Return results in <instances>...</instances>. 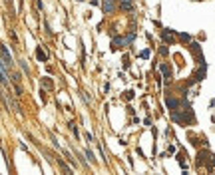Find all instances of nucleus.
<instances>
[{
	"instance_id": "f257e3e1",
	"label": "nucleus",
	"mask_w": 215,
	"mask_h": 175,
	"mask_svg": "<svg viewBox=\"0 0 215 175\" xmlns=\"http://www.w3.org/2000/svg\"><path fill=\"white\" fill-rule=\"evenodd\" d=\"M0 52H2V64H6V66H12V64H14V62H12V56H10V52H8V48H6V46L0 48Z\"/></svg>"
},
{
	"instance_id": "f03ea898",
	"label": "nucleus",
	"mask_w": 215,
	"mask_h": 175,
	"mask_svg": "<svg viewBox=\"0 0 215 175\" xmlns=\"http://www.w3.org/2000/svg\"><path fill=\"white\" fill-rule=\"evenodd\" d=\"M102 6H104L106 14H112V12L116 10V2H114V0H104V4H102Z\"/></svg>"
},
{
	"instance_id": "7ed1b4c3",
	"label": "nucleus",
	"mask_w": 215,
	"mask_h": 175,
	"mask_svg": "<svg viewBox=\"0 0 215 175\" xmlns=\"http://www.w3.org/2000/svg\"><path fill=\"white\" fill-rule=\"evenodd\" d=\"M161 72H163V78H165V82L171 80V72H169V68H167L165 64H161Z\"/></svg>"
},
{
	"instance_id": "20e7f679",
	"label": "nucleus",
	"mask_w": 215,
	"mask_h": 175,
	"mask_svg": "<svg viewBox=\"0 0 215 175\" xmlns=\"http://www.w3.org/2000/svg\"><path fill=\"white\" fill-rule=\"evenodd\" d=\"M119 4H122L124 10H132V8H134V0H122Z\"/></svg>"
},
{
	"instance_id": "39448f33",
	"label": "nucleus",
	"mask_w": 215,
	"mask_h": 175,
	"mask_svg": "<svg viewBox=\"0 0 215 175\" xmlns=\"http://www.w3.org/2000/svg\"><path fill=\"white\" fill-rule=\"evenodd\" d=\"M165 104H167V108H179V102H177V99H173V98H167Z\"/></svg>"
},
{
	"instance_id": "423d86ee",
	"label": "nucleus",
	"mask_w": 215,
	"mask_h": 175,
	"mask_svg": "<svg viewBox=\"0 0 215 175\" xmlns=\"http://www.w3.org/2000/svg\"><path fill=\"white\" fill-rule=\"evenodd\" d=\"M36 58H38L40 62H46V60H48V56L42 52V48H38V50H36Z\"/></svg>"
},
{
	"instance_id": "0eeeda50",
	"label": "nucleus",
	"mask_w": 215,
	"mask_h": 175,
	"mask_svg": "<svg viewBox=\"0 0 215 175\" xmlns=\"http://www.w3.org/2000/svg\"><path fill=\"white\" fill-rule=\"evenodd\" d=\"M20 68H22V72H26V74L30 72V68H28V62H26V60H20Z\"/></svg>"
},
{
	"instance_id": "6e6552de",
	"label": "nucleus",
	"mask_w": 215,
	"mask_h": 175,
	"mask_svg": "<svg viewBox=\"0 0 215 175\" xmlns=\"http://www.w3.org/2000/svg\"><path fill=\"white\" fill-rule=\"evenodd\" d=\"M42 84H44V88H48V90H50V88H54V84H52V80H50V78H44Z\"/></svg>"
},
{
	"instance_id": "1a4fd4ad",
	"label": "nucleus",
	"mask_w": 215,
	"mask_h": 175,
	"mask_svg": "<svg viewBox=\"0 0 215 175\" xmlns=\"http://www.w3.org/2000/svg\"><path fill=\"white\" fill-rule=\"evenodd\" d=\"M20 80H22V76H20L18 72H16V74H12V82H14V84H20Z\"/></svg>"
},
{
	"instance_id": "9d476101",
	"label": "nucleus",
	"mask_w": 215,
	"mask_h": 175,
	"mask_svg": "<svg viewBox=\"0 0 215 175\" xmlns=\"http://www.w3.org/2000/svg\"><path fill=\"white\" fill-rule=\"evenodd\" d=\"M125 42H128V40H124V38H114V44H116V46H119V44L124 46Z\"/></svg>"
},
{
	"instance_id": "9b49d317",
	"label": "nucleus",
	"mask_w": 215,
	"mask_h": 175,
	"mask_svg": "<svg viewBox=\"0 0 215 175\" xmlns=\"http://www.w3.org/2000/svg\"><path fill=\"white\" fill-rule=\"evenodd\" d=\"M86 157L90 159V163H94V161H96V159H94V153H92L90 149H86Z\"/></svg>"
},
{
	"instance_id": "f8f14e48",
	"label": "nucleus",
	"mask_w": 215,
	"mask_h": 175,
	"mask_svg": "<svg viewBox=\"0 0 215 175\" xmlns=\"http://www.w3.org/2000/svg\"><path fill=\"white\" fill-rule=\"evenodd\" d=\"M68 125H70V129L74 131V135H78V128H76V123H74V122H70Z\"/></svg>"
},
{
	"instance_id": "ddd939ff",
	"label": "nucleus",
	"mask_w": 215,
	"mask_h": 175,
	"mask_svg": "<svg viewBox=\"0 0 215 175\" xmlns=\"http://www.w3.org/2000/svg\"><path fill=\"white\" fill-rule=\"evenodd\" d=\"M163 40H165V42H171V34H167V32H163Z\"/></svg>"
},
{
	"instance_id": "4468645a",
	"label": "nucleus",
	"mask_w": 215,
	"mask_h": 175,
	"mask_svg": "<svg viewBox=\"0 0 215 175\" xmlns=\"http://www.w3.org/2000/svg\"><path fill=\"white\" fill-rule=\"evenodd\" d=\"M58 165L62 167V169H64V171H70V169H68V165H66V163H64V161H60V159H58Z\"/></svg>"
},
{
	"instance_id": "2eb2a0df",
	"label": "nucleus",
	"mask_w": 215,
	"mask_h": 175,
	"mask_svg": "<svg viewBox=\"0 0 215 175\" xmlns=\"http://www.w3.org/2000/svg\"><path fill=\"white\" fill-rule=\"evenodd\" d=\"M134 38H135V34H129L125 40H128V44H132V42H134Z\"/></svg>"
},
{
	"instance_id": "dca6fc26",
	"label": "nucleus",
	"mask_w": 215,
	"mask_h": 175,
	"mask_svg": "<svg viewBox=\"0 0 215 175\" xmlns=\"http://www.w3.org/2000/svg\"><path fill=\"white\" fill-rule=\"evenodd\" d=\"M159 52H161L163 56H167V48H165V46H161V48H159Z\"/></svg>"
}]
</instances>
